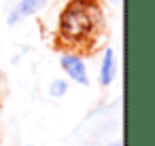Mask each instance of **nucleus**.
<instances>
[{"instance_id":"obj_4","label":"nucleus","mask_w":155,"mask_h":146,"mask_svg":"<svg viewBox=\"0 0 155 146\" xmlns=\"http://www.w3.org/2000/svg\"><path fill=\"white\" fill-rule=\"evenodd\" d=\"M117 72H119V59H117V53L113 47H106L102 51V57H100V66H98V81L102 87H108L115 83L117 78Z\"/></svg>"},{"instance_id":"obj_1","label":"nucleus","mask_w":155,"mask_h":146,"mask_svg":"<svg viewBox=\"0 0 155 146\" xmlns=\"http://www.w3.org/2000/svg\"><path fill=\"white\" fill-rule=\"evenodd\" d=\"M104 28L100 0H68L58 19V43L79 51L96 43Z\"/></svg>"},{"instance_id":"obj_7","label":"nucleus","mask_w":155,"mask_h":146,"mask_svg":"<svg viewBox=\"0 0 155 146\" xmlns=\"http://www.w3.org/2000/svg\"><path fill=\"white\" fill-rule=\"evenodd\" d=\"M2 81H5V78H2V74H0V85H2Z\"/></svg>"},{"instance_id":"obj_5","label":"nucleus","mask_w":155,"mask_h":146,"mask_svg":"<svg viewBox=\"0 0 155 146\" xmlns=\"http://www.w3.org/2000/svg\"><path fill=\"white\" fill-rule=\"evenodd\" d=\"M68 89H70V83L66 78H53L51 85H49V95L55 97V100H62L68 93Z\"/></svg>"},{"instance_id":"obj_6","label":"nucleus","mask_w":155,"mask_h":146,"mask_svg":"<svg viewBox=\"0 0 155 146\" xmlns=\"http://www.w3.org/2000/svg\"><path fill=\"white\" fill-rule=\"evenodd\" d=\"M108 146H123V142H119V140H117V142H110Z\"/></svg>"},{"instance_id":"obj_2","label":"nucleus","mask_w":155,"mask_h":146,"mask_svg":"<svg viewBox=\"0 0 155 146\" xmlns=\"http://www.w3.org/2000/svg\"><path fill=\"white\" fill-rule=\"evenodd\" d=\"M60 68L62 72L66 74V78L70 83H77L81 87L89 85V72H87V64L83 59V55L79 51H72V49H66L62 55H60Z\"/></svg>"},{"instance_id":"obj_3","label":"nucleus","mask_w":155,"mask_h":146,"mask_svg":"<svg viewBox=\"0 0 155 146\" xmlns=\"http://www.w3.org/2000/svg\"><path fill=\"white\" fill-rule=\"evenodd\" d=\"M49 0H17L13 5V9L9 11L7 15V24L9 26H17L30 17H34L36 13H41L45 7H47Z\"/></svg>"}]
</instances>
